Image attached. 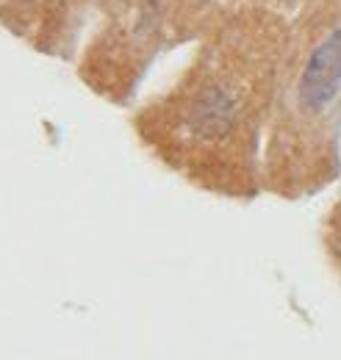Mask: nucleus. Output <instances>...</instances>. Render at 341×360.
Here are the masks:
<instances>
[{"label":"nucleus","instance_id":"2","mask_svg":"<svg viewBox=\"0 0 341 360\" xmlns=\"http://www.w3.org/2000/svg\"><path fill=\"white\" fill-rule=\"evenodd\" d=\"M330 241H333V252L339 255L341 261V211L339 217H336V222H333V230H330Z\"/></svg>","mask_w":341,"mask_h":360},{"label":"nucleus","instance_id":"1","mask_svg":"<svg viewBox=\"0 0 341 360\" xmlns=\"http://www.w3.org/2000/svg\"><path fill=\"white\" fill-rule=\"evenodd\" d=\"M286 34L261 3L216 17L197 53L164 91L144 100L130 128L139 144L189 186L250 202L272 117Z\"/></svg>","mask_w":341,"mask_h":360}]
</instances>
